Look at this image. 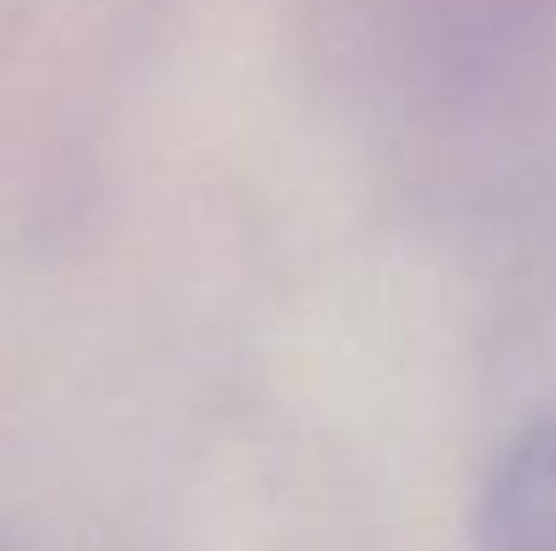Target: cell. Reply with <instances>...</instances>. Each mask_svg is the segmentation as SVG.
Returning <instances> with one entry per match:
<instances>
[{"mask_svg":"<svg viewBox=\"0 0 556 551\" xmlns=\"http://www.w3.org/2000/svg\"><path fill=\"white\" fill-rule=\"evenodd\" d=\"M481 551H556V411L503 449L481 498Z\"/></svg>","mask_w":556,"mask_h":551,"instance_id":"cell-1","label":"cell"}]
</instances>
